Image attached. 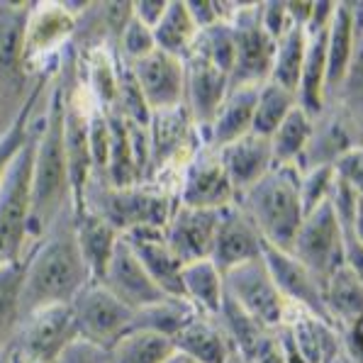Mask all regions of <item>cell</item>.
Segmentation results:
<instances>
[{
    "mask_svg": "<svg viewBox=\"0 0 363 363\" xmlns=\"http://www.w3.org/2000/svg\"><path fill=\"white\" fill-rule=\"evenodd\" d=\"M91 283L76 242V210H66L22 261L20 317L47 305H71Z\"/></svg>",
    "mask_w": 363,
    "mask_h": 363,
    "instance_id": "6da1fadb",
    "label": "cell"
},
{
    "mask_svg": "<svg viewBox=\"0 0 363 363\" xmlns=\"http://www.w3.org/2000/svg\"><path fill=\"white\" fill-rule=\"evenodd\" d=\"M66 210L76 208L64 147V81L57 69V76L49 86L42 132L37 137L35 164H32L30 249Z\"/></svg>",
    "mask_w": 363,
    "mask_h": 363,
    "instance_id": "7a4b0ae2",
    "label": "cell"
},
{
    "mask_svg": "<svg viewBox=\"0 0 363 363\" xmlns=\"http://www.w3.org/2000/svg\"><path fill=\"white\" fill-rule=\"evenodd\" d=\"M300 178L303 176L293 164L273 166L261 181H256L249 191L239 193L234 200L256 227L264 244L288 254L305 217Z\"/></svg>",
    "mask_w": 363,
    "mask_h": 363,
    "instance_id": "3957f363",
    "label": "cell"
},
{
    "mask_svg": "<svg viewBox=\"0 0 363 363\" xmlns=\"http://www.w3.org/2000/svg\"><path fill=\"white\" fill-rule=\"evenodd\" d=\"M44 105H47V100H44ZM42 120L44 110L37 113L35 127H32L25 147L20 149V154L13 159V164L8 166L3 181H0V266L25 261L27 251H30L32 164H35V149L37 137L42 132Z\"/></svg>",
    "mask_w": 363,
    "mask_h": 363,
    "instance_id": "277c9868",
    "label": "cell"
},
{
    "mask_svg": "<svg viewBox=\"0 0 363 363\" xmlns=\"http://www.w3.org/2000/svg\"><path fill=\"white\" fill-rule=\"evenodd\" d=\"M176 205V195L159 191V188H113L103 178H91L83 193L81 210L96 212L117 234H125L139 227H164L166 230Z\"/></svg>",
    "mask_w": 363,
    "mask_h": 363,
    "instance_id": "5b68a950",
    "label": "cell"
},
{
    "mask_svg": "<svg viewBox=\"0 0 363 363\" xmlns=\"http://www.w3.org/2000/svg\"><path fill=\"white\" fill-rule=\"evenodd\" d=\"M234 30V69L230 86L266 83L271 76L276 39L261 25V3H225Z\"/></svg>",
    "mask_w": 363,
    "mask_h": 363,
    "instance_id": "8992f818",
    "label": "cell"
},
{
    "mask_svg": "<svg viewBox=\"0 0 363 363\" xmlns=\"http://www.w3.org/2000/svg\"><path fill=\"white\" fill-rule=\"evenodd\" d=\"M290 254L315 276L320 288L325 290L329 276L344 266V239L337 212L329 195L312 212L303 217Z\"/></svg>",
    "mask_w": 363,
    "mask_h": 363,
    "instance_id": "52a82bcc",
    "label": "cell"
},
{
    "mask_svg": "<svg viewBox=\"0 0 363 363\" xmlns=\"http://www.w3.org/2000/svg\"><path fill=\"white\" fill-rule=\"evenodd\" d=\"M76 337L71 305H47L20 317L10 349L15 354V363H52Z\"/></svg>",
    "mask_w": 363,
    "mask_h": 363,
    "instance_id": "ba28073f",
    "label": "cell"
},
{
    "mask_svg": "<svg viewBox=\"0 0 363 363\" xmlns=\"http://www.w3.org/2000/svg\"><path fill=\"white\" fill-rule=\"evenodd\" d=\"M225 278V295L249 312L256 322L268 329H278L288 317V305L281 290L273 283L271 273L264 264V256L244 261V264L222 273Z\"/></svg>",
    "mask_w": 363,
    "mask_h": 363,
    "instance_id": "9c48e42d",
    "label": "cell"
},
{
    "mask_svg": "<svg viewBox=\"0 0 363 363\" xmlns=\"http://www.w3.org/2000/svg\"><path fill=\"white\" fill-rule=\"evenodd\" d=\"M76 334L88 342L110 349L132 327L134 310L115 298L103 283L91 281L71 300Z\"/></svg>",
    "mask_w": 363,
    "mask_h": 363,
    "instance_id": "30bf717a",
    "label": "cell"
},
{
    "mask_svg": "<svg viewBox=\"0 0 363 363\" xmlns=\"http://www.w3.org/2000/svg\"><path fill=\"white\" fill-rule=\"evenodd\" d=\"M237 200L227 171L215 147L200 144L183 169L178 205L200 210H222Z\"/></svg>",
    "mask_w": 363,
    "mask_h": 363,
    "instance_id": "8fae6325",
    "label": "cell"
},
{
    "mask_svg": "<svg viewBox=\"0 0 363 363\" xmlns=\"http://www.w3.org/2000/svg\"><path fill=\"white\" fill-rule=\"evenodd\" d=\"M186 91H183V105L191 113V120L198 130L200 142H208V130L220 110L222 100L230 91V76L217 69L212 61L200 54L198 49H191L186 59Z\"/></svg>",
    "mask_w": 363,
    "mask_h": 363,
    "instance_id": "7c38bea8",
    "label": "cell"
},
{
    "mask_svg": "<svg viewBox=\"0 0 363 363\" xmlns=\"http://www.w3.org/2000/svg\"><path fill=\"white\" fill-rule=\"evenodd\" d=\"M193 139L200 137L186 105H176L171 110L154 113L152 122H149V147H152V152H149L147 181H154L156 173L178 164L183 152L195 154L200 144L193 147Z\"/></svg>",
    "mask_w": 363,
    "mask_h": 363,
    "instance_id": "4fadbf2b",
    "label": "cell"
},
{
    "mask_svg": "<svg viewBox=\"0 0 363 363\" xmlns=\"http://www.w3.org/2000/svg\"><path fill=\"white\" fill-rule=\"evenodd\" d=\"M98 283H103L115 298H120L122 303L132 310H139V307H147L152 303H159V300L169 298L159 286L154 283V278L147 273V268L139 264L137 254L130 249V244L125 239H117L115 251L108 261V268H105L103 278Z\"/></svg>",
    "mask_w": 363,
    "mask_h": 363,
    "instance_id": "5bb4252c",
    "label": "cell"
},
{
    "mask_svg": "<svg viewBox=\"0 0 363 363\" xmlns=\"http://www.w3.org/2000/svg\"><path fill=\"white\" fill-rule=\"evenodd\" d=\"M222 210H200L176 205L169 225H166V242L183 266L195 264L212 256L217 239Z\"/></svg>",
    "mask_w": 363,
    "mask_h": 363,
    "instance_id": "9a60e30c",
    "label": "cell"
},
{
    "mask_svg": "<svg viewBox=\"0 0 363 363\" xmlns=\"http://www.w3.org/2000/svg\"><path fill=\"white\" fill-rule=\"evenodd\" d=\"M132 71L152 115L183 105V91H186L183 59H176L156 49L149 57L132 64Z\"/></svg>",
    "mask_w": 363,
    "mask_h": 363,
    "instance_id": "2e32d148",
    "label": "cell"
},
{
    "mask_svg": "<svg viewBox=\"0 0 363 363\" xmlns=\"http://www.w3.org/2000/svg\"><path fill=\"white\" fill-rule=\"evenodd\" d=\"M130 249L137 254L139 264L147 268V273L154 278V283L164 290L166 295H178L183 298L181 290V271L183 264L173 254L169 242H166L164 227H139V230L120 234Z\"/></svg>",
    "mask_w": 363,
    "mask_h": 363,
    "instance_id": "e0dca14e",
    "label": "cell"
},
{
    "mask_svg": "<svg viewBox=\"0 0 363 363\" xmlns=\"http://www.w3.org/2000/svg\"><path fill=\"white\" fill-rule=\"evenodd\" d=\"M264 249V239L259 237L256 227L242 212L237 203L222 208L220 227H217V239L212 247V264L222 273L230 268L244 264V261L259 259Z\"/></svg>",
    "mask_w": 363,
    "mask_h": 363,
    "instance_id": "ac0fdd59",
    "label": "cell"
},
{
    "mask_svg": "<svg viewBox=\"0 0 363 363\" xmlns=\"http://www.w3.org/2000/svg\"><path fill=\"white\" fill-rule=\"evenodd\" d=\"M220 161L227 171L234 193H244L254 186L256 181L266 176L268 171L276 166L273 161V147L271 137H261V134H244V137L234 139L217 149Z\"/></svg>",
    "mask_w": 363,
    "mask_h": 363,
    "instance_id": "d6986e66",
    "label": "cell"
},
{
    "mask_svg": "<svg viewBox=\"0 0 363 363\" xmlns=\"http://www.w3.org/2000/svg\"><path fill=\"white\" fill-rule=\"evenodd\" d=\"M76 30V18L61 3H44L32 8L25 35V66L35 71V61L44 59L54 49H64Z\"/></svg>",
    "mask_w": 363,
    "mask_h": 363,
    "instance_id": "ffe728a7",
    "label": "cell"
},
{
    "mask_svg": "<svg viewBox=\"0 0 363 363\" xmlns=\"http://www.w3.org/2000/svg\"><path fill=\"white\" fill-rule=\"evenodd\" d=\"M261 86L264 83L230 86V91H227V96L222 100L220 110H217L215 120H212L208 130V142L205 144L220 149L251 132V122H254V110H256Z\"/></svg>",
    "mask_w": 363,
    "mask_h": 363,
    "instance_id": "44dd1931",
    "label": "cell"
},
{
    "mask_svg": "<svg viewBox=\"0 0 363 363\" xmlns=\"http://www.w3.org/2000/svg\"><path fill=\"white\" fill-rule=\"evenodd\" d=\"M173 346L183 354L193 356L198 363H225L234 351L222 322L208 315H195L173 337Z\"/></svg>",
    "mask_w": 363,
    "mask_h": 363,
    "instance_id": "7402d4cb",
    "label": "cell"
},
{
    "mask_svg": "<svg viewBox=\"0 0 363 363\" xmlns=\"http://www.w3.org/2000/svg\"><path fill=\"white\" fill-rule=\"evenodd\" d=\"M356 32H354V15L349 3L334 5V15L329 20L327 30V76H325V103L337 96L344 74L349 69L351 52H354Z\"/></svg>",
    "mask_w": 363,
    "mask_h": 363,
    "instance_id": "603a6c76",
    "label": "cell"
},
{
    "mask_svg": "<svg viewBox=\"0 0 363 363\" xmlns=\"http://www.w3.org/2000/svg\"><path fill=\"white\" fill-rule=\"evenodd\" d=\"M120 239L113 227L98 217L91 210H78L76 212V242L81 249L83 264L88 268L91 281H100L108 268V261L115 251V244Z\"/></svg>",
    "mask_w": 363,
    "mask_h": 363,
    "instance_id": "cb8c5ba5",
    "label": "cell"
},
{
    "mask_svg": "<svg viewBox=\"0 0 363 363\" xmlns=\"http://www.w3.org/2000/svg\"><path fill=\"white\" fill-rule=\"evenodd\" d=\"M32 8L35 3H0V78L30 71L25 66V35Z\"/></svg>",
    "mask_w": 363,
    "mask_h": 363,
    "instance_id": "d4e9b609",
    "label": "cell"
},
{
    "mask_svg": "<svg viewBox=\"0 0 363 363\" xmlns=\"http://www.w3.org/2000/svg\"><path fill=\"white\" fill-rule=\"evenodd\" d=\"M183 298L191 303L200 315L217 317L225 303V278L222 271L212 264V259L195 261L183 266L181 271Z\"/></svg>",
    "mask_w": 363,
    "mask_h": 363,
    "instance_id": "484cf974",
    "label": "cell"
},
{
    "mask_svg": "<svg viewBox=\"0 0 363 363\" xmlns=\"http://www.w3.org/2000/svg\"><path fill=\"white\" fill-rule=\"evenodd\" d=\"M322 295L332 325L354 327L363 317V278L346 264L329 276Z\"/></svg>",
    "mask_w": 363,
    "mask_h": 363,
    "instance_id": "4316f807",
    "label": "cell"
},
{
    "mask_svg": "<svg viewBox=\"0 0 363 363\" xmlns=\"http://www.w3.org/2000/svg\"><path fill=\"white\" fill-rule=\"evenodd\" d=\"M195 315H200V312L186 298L169 295V298L159 300V303L134 310V320L130 329H144V332L164 334V337L173 339Z\"/></svg>",
    "mask_w": 363,
    "mask_h": 363,
    "instance_id": "83f0119b",
    "label": "cell"
},
{
    "mask_svg": "<svg viewBox=\"0 0 363 363\" xmlns=\"http://www.w3.org/2000/svg\"><path fill=\"white\" fill-rule=\"evenodd\" d=\"M152 32L156 49L164 54H171L176 59H186L195 44V37H198V27L188 15L186 3L166 5L164 18L159 20V25Z\"/></svg>",
    "mask_w": 363,
    "mask_h": 363,
    "instance_id": "f1b7e54d",
    "label": "cell"
},
{
    "mask_svg": "<svg viewBox=\"0 0 363 363\" xmlns=\"http://www.w3.org/2000/svg\"><path fill=\"white\" fill-rule=\"evenodd\" d=\"M173 349H176L173 339L164 334L127 329L108 351L110 363H164L173 354Z\"/></svg>",
    "mask_w": 363,
    "mask_h": 363,
    "instance_id": "f546056e",
    "label": "cell"
},
{
    "mask_svg": "<svg viewBox=\"0 0 363 363\" xmlns=\"http://www.w3.org/2000/svg\"><path fill=\"white\" fill-rule=\"evenodd\" d=\"M303 61H305V27L293 25L276 42V54H273V66L268 81L298 96L300 76H303Z\"/></svg>",
    "mask_w": 363,
    "mask_h": 363,
    "instance_id": "4dcf8cb0",
    "label": "cell"
},
{
    "mask_svg": "<svg viewBox=\"0 0 363 363\" xmlns=\"http://www.w3.org/2000/svg\"><path fill=\"white\" fill-rule=\"evenodd\" d=\"M312 127H315V120L300 105H295L286 120L281 122V127L271 134L273 161H276V166H288L298 161V156L305 152L307 142L312 137Z\"/></svg>",
    "mask_w": 363,
    "mask_h": 363,
    "instance_id": "1f68e13d",
    "label": "cell"
},
{
    "mask_svg": "<svg viewBox=\"0 0 363 363\" xmlns=\"http://www.w3.org/2000/svg\"><path fill=\"white\" fill-rule=\"evenodd\" d=\"M298 105V96L286 91V88L276 86V83L266 81L259 91V100H256L254 122H251V132L261 134V137H271L273 132L281 127L290 110Z\"/></svg>",
    "mask_w": 363,
    "mask_h": 363,
    "instance_id": "d6a6232c",
    "label": "cell"
},
{
    "mask_svg": "<svg viewBox=\"0 0 363 363\" xmlns=\"http://www.w3.org/2000/svg\"><path fill=\"white\" fill-rule=\"evenodd\" d=\"M88 86L96 96V108L103 113L115 110L117 103V59L110 54V47H98L86 52Z\"/></svg>",
    "mask_w": 363,
    "mask_h": 363,
    "instance_id": "836d02e7",
    "label": "cell"
},
{
    "mask_svg": "<svg viewBox=\"0 0 363 363\" xmlns=\"http://www.w3.org/2000/svg\"><path fill=\"white\" fill-rule=\"evenodd\" d=\"M22 261L0 266V349L10 344L20 322Z\"/></svg>",
    "mask_w": 363,
    "mask_h": 363,
    "instance_id": "e575fe53",
    "label": "cell"
},
{
    "mask_svg": "<svg viewBox=\"0 0 363 363\" xmlns=\"http://www.w3.org/2000/svg\"><path fill=\"white\" fill-rule=\"evenodd\" d=\"M193 49L205 54L217 69L230 76L234 69V30H232L230 20H220L217 25L198 32Z\"/></svg>",
    "mask_w": 363,
    "mask_h": 363,
    "instance_id": "d590c367",
    "label": "cell"
},
{
    "mask_svg": "<svg viewBox=\"0 0 363 363\" xmlns=\"http://www.w3.org/2000/svg\"><path fill=\"white\" fill-rule=\"evenodd\" d=\"M152 52H156L152 27L142 25V22L132 15V20L127 22V27L122 30L120 39H117L115 54L122 61H127V64H137L139 59L149 57Z\"/></svg>",
    "mask_w": 363,
    "mask_h": 363,
    "instance_id": "8d00e7d4",
    "label": "cell"
},
{
    "mask_svg": "<svg viewBox=\"0 0 363 363\" xmlns=\"http://www.w3.org/2000/svg\"><path fill=\"white\" fill-rule=\"evenodd\" d=\"M52 363H110V351L83 337L71 339Z\"/></svg>",
    "mask_w": 363,
    "mask_h": 363,
    "instance_id": "74e56055",
    "label": "cell"
},
{
    "mask_svg": "<svg viewBox=\"0 0 363 363\" xmlns=\"http://www.w3.org/2000/svg\"><path fill=\"white\" fill-rule=\"evenodd\" d=\"M334 169H337L339 176L354 188V193L363 198V144H359V147L351 149L346 156H342Z\"/></svg>",
    "mask_w": 363,
    "mask_h": 363,
    "instance_id": "f35d334b",
    "label": "cell"
},
{
    "mask_svg": "<svg viewBox=\"0 0 363 363\" xmlns=\"http://www.w3.org/2000/svg\"><path fill=\"white\" fill-rule=\"evenodd\" d=\"M166 5H169V0H139V3H132V15L142 22V25L154 30V27L159 25V20L164 18Z\"/></svg>",
    "mask_w": 363,
    "mask_h": 363,
    "instance_id": "ab89813d",
    "label": "cell"
},
{
    "mask_svg": "<svg viewBox=\"0 0 363 363\" xmlns=\"http://www.w3.org/2000/svg\"><path fill=\"white\" fill-rule=\"evenodd\" d=\"M164 363H198L193 359V356H188V354H183V351H178V349H173V354L166 359Z\"/></svg>",
    "mask_w": 363,
    "mask_h": 363,
    "instance_id": "60d3db41",
    "label": "cell"
},
{
    "mask_svg": "<svg viewBox=\"0 0 363 363\" xmlns=\"http://www.w3.org/2000/svg\"><path fill=\"white\" fill-rule=\"evenodd\" d=\"M0 363H15V354H13V349H10V344L5 346V349H0Z\"/></svg>",
    "mask_w": 363,
    "mask_h": 363,
    "instance_id": "b9f144b4",
    "label": "cell"
},
{
    "mask_svg": "<svg viewBox=\"0 0 363 363\" xmlns=\"http://www.w3.org/2000/svg\"><path fill=\"white\" fill-rule=\"evenodd\" d=\"M351 329H354V339H356V342H359V346L363 349V317H361V320L356 322V325L351 327Z\"/></svg>",
    "mask_w": 363,
    "mask_h": 363,
    "instance_id": "7bdbcfd3",
    "label": "cell"
},
{
    "mask_svg": "<svg viewBox=\"0 0 363 363\" xmlns=\"http://www.w3.org/2000/svg\"><path fill=\"white\" fill-rule=\"evenodd\" d=\"M225 363H247V359H244V356H239L237 351H232V356Z\"/></svg>",
    "mask_w": 363,
    "mask_h": 363,
    "instance_id": "ee69618b",
    "label": "cell"
}]
</instances>
